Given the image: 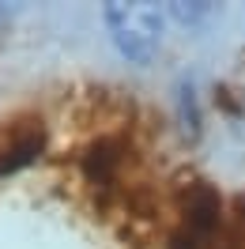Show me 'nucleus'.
Here are the masks:
<instances>
[{"label": "nucleus", "instance_id": "nucleus-2", "mask_svg": "<svg viewBox=\"0 0 245 249\" xmlns=\"http://www.w3.org/2000/svg\"><path fill=\"white\" fill-rule=\"evenodd\" d=\"M42 140H46V132H42V121H34V117L0 124V174L31 162L42 151Z\"/></svg>", "mask_w": 245, "mask_h": 249}, {"label": "nucleus", "instance_id": "nucleus-1", "mask_svg": "<svg viewBox=\"0 0 245 249\" xmlns=\"http://www.w3.org/2000/svg\"><path fill=\"white\" fill-rule=\"evenodd\" d=\"M219 212H223V204H219L211 185H204V181L189 185L181 196V215H177V231L170 234V246L174 249H211L219 223H223Z\"/></svg>", "mask_w": 245, "mask_h": 249}, {"label": "nucleus", "instance_id": "nucleus-3", "mask_svg": "<svg viewBox=\"0 0 245 249\" xmlns=\"http://www.w3.org/2000/svg\"><path fill=\"white\" fill-rule=\"evenodd\" d=\"M117 19H124V27H117V42L124 53H132L136 61L151 57V49L158 46V16L151 8H109Z\"/></svg>", "mask_w": 245, "mask_h": 249}]
</instances>
